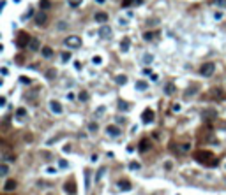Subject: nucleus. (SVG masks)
<instances>
[{"label": "nucleus", "mask_w": 226, "mask_h": 195, "mask_svg": "<svg viewBox=\"0 0 226 195\" xmlns=\"http://www.w3.org/2000/svg\"><path fill=\"white\" fill-rule=\"evenodd\" d=\"M194 158H196V162H200V164H203V165H217V160H216V156H214V153L212 151H207V149H198L196 153H194Z\"/></svg>", "instance_id": "1"}, {"label": "nucleus", "mask_w": 226, "mask_h": 195, "mask_svg": "<svg viewBox=\"0 0 226 195\" xmlns=\"http://www.w3.org/2000/svg\"><path fill=\"white\" fill-rule=\"evenodd\" d=\"M64 44H65L67 48H71V49H78L80 46H81V39H80L78 35H69V37H65Z\"/></svg>", "instance_id": "2"}, {"label": "nucleus", "mask_w": 226, "mask_h": 195, "mask_svg": "<svg viewBox=\"0 0 226 195\" xmlns=\"http://www.w3.org/2000/svg\"><path fill=\"white\" fill-rule=\"evenodd\" d=\"M214 70H216V65H214L212 62H205V63L200 65V74L205 76V77L212 76V74H214Z\"/></svg>", "instance_id": "3"}, {"label": "nucleus", "mask_w": 226, "mask_h": 195, "mask_svg": "<svg viewBox=\"0 0 226 195\" xmlns=\"http://www.w3.org/2000/svg\"><path fill=\"white\" fill-rule=\"evenodd\" d=\"M30 41H32V39H30V35H28L27 32H20L14 42H16V46H18V48H27Z\"/></svg>", "instance_id": "4"}, {"label": "nucleus", "mask_w": 226, "mask_h": 195, "mask_svg": "<svg viewBox=\"0 0 226 195\" xmlns=\"http://www.w3.org/2000/svg\"><path fill=\"white\" fill-rule=\"evenodd\" d=\"M49 109L51 112H55V114H62V104L58 102V100H49Z\"/></svg>", "instance_id": "5"}, {"label": "nucleus", "mask_w": 226, "mask_h": 195, "mask_svg": "<svg viewBox=\"0 0 226 195\" xmlns=\"http://www.w3.org/2000/svg\"><path fill=\"white\" fill-rule=\"evenodd\" d=\"M64 190H65V193L74 195V193H76V183L72 181V179H71V181H67L65 185H64Z\"/></svg>", "instance_id": "6"}, {"label": "nucleus", "mask_w": 226, "mask_h": 195, "mask_svg": "<svg viewBox=\"0 0 226 195\" xmlns=\"http://www.w3.org/2000/svg\"><path fill=\"white\" fill-rule=\"evenodd\" d=\"M99 35H101L103 39H110V35H111V28L108 27V25L101 27V28H99Z\"/></svg>", "instance_id": "7"}, {"label": "nucleus", "mask_w": 226, "mask_h": 195, "mask_svg": "<svg viewBox=\"0 0 226 195\" xmlns=\"http://www.w3.org/2000/svg\"><path fill=\"white\" fill-rule=\"evenodd\" d=\"M106 132H108L110 137H119V135H120V128H119V127H115V125H110L108 128H106Z\"/></svg>", "instance_id": "8"}, {"label": "nucleus", "mask_w": 226, "mask_h": 195, "mask_svg": "<svg viewBox=\"0 0 226 195\" xmlns=\"http://www.w3.org/2000/svg\"><path fill=\"white\" fill-rule=\"evenodd\" d=\"M35 23H37L39 27H44V25L48 23V18H46V14H44V13H39L37 16H35Z\"/></svg>", "instance_id": "9"}, {"label": "nucleus", "mask_w": 226, "mask_h": 195, "mask_svg": "<svg viewBox=\"0 0 226 195\" xmlns=\"http://www.w3.org/2000/svg\"><path fill=\"white\" fill-rule=\"evenodd\" d=\"M143 123H152V118H154V111L152 109H145V112H143Z\"/></svg>", "instance_id": "10"}, {"label": "nucleus", "mask_w": 226, "mask_h": 195, "mask_svg": "<svg viewBox=\"0 0 226 195\" xmlns=\"http://www.w3.org/2000/svg\"><path fill=\"white\" fill-rule=\"evenodd\" d=\"M16 186H18V185H16L14 179H7L6 185H4V190H6V192H13V190H16Z\"/></svg>", "instance_id": "11"}, {"label": "nucleus", "mask_w": 226, "mask_h": 195, "mask_svg": "<svg viewBox=\"0 0 226 195\" xmlns=\"http://www.w3.org/2000/svg\"><path fill=\"white\" fill-rule=\"evenodd\" d=\"M90 171L85 169V174H83V181H85V190H90Z\"/></svg>", "instance_id": "12"}, {"label": "nucleus", "mask_w": 226, "mask_h": 195, "mask_svg": "<svg viewBox=\"0 0 226 195\" xmlns=\"http://www.w3.org/2000/svg\"><path fill=\"white\" fill-rule=\"evenodd\" d=\"M138 149H140V151H147V149H150V141H148V139L140 141V144H138Z\"/></svg>", "instance_id": "13"}, {"label": "nucleus", "mask_w": 226, "mask_h": 195, "mask_svg": "<svg viewBox=\"0 0 226 195\" xmlns=\"http://www.w3.org/2000/svg\"><path fill=\"white\" fill-rule=\"evenodd\" d=\"M119 188L122 190V192H126V190H131V183L126 181V179H120V181H119Z\"/></svg>", "instance_id": "14"}, {"label": "nucleus", "mask_w": 226, "mask_h": 195, "mask_svg": "<svg viewBox=\"0 0 226 195\" xmlns=\"http://www.w3.org/2000/svg\"><path fill=\"white\" fill-rule=\"evenodd\" d=\"M94 18H95V21H97V23H104V21L108 20V14H106V13H95V16H94Z\"/></svg>", "instance_id": "15"}, {"label": "nucleus", "mask_w": 226, "mask_h": 195, "mask_svg": "<svg viewBox=\"0 0 226 195\" xmlns=\"http://www.w3.org/2000/svg\"><path fill=\"white\" fill-rule=\"evenodd\" d=\"M129 46H131V41H129L127 37H124V39H122V42H120V51H127V49H129Z\"/></svg>", "instance_id": "16"}, {"label": "nucleus", "mask_w": 226, "mask_h": 195, "mask_svg": "<svg viewBox=\"0 0 226 195\" xmlns=\"http://www.w3.org/2000/svg\"><path fill=\"white\" fill-rule=\"evenodd\" d=\"M147 88H148L147 81H136V90H138V91H145Z\"/></svg>", "instance_id": "17"}, {"label": "nucleus", "mask_w": 226, "mask_h": 195, "mask_svg": "<svg viewBox=\"0 0 226 195\" xmlns=\"http://www.w3.org/2000/svg\"><path fill=\"white\" fill-rule=\"evenodd\" d=\"M28 48L32 49V51H37V49H39V41H37V39H32L30 44H28Z\"/></svg>", "instance_id": "18"}, {"label": "nucleus", "mask_w": 226, "mask_h": 195, "mask_svg": "<svg viewBox=\"0 0 226 195\" xmlns=\"http://www.w3.org/2000/svg\"><path fill=\"white\" fill-rule=\"evenodd\" d=\"M115 83H117V84H126L127 83V77L122 76V74H120V76H115Z\"/></svg>", "instance_id": "19"}, {"label": "nucleus", "mask_w": 226, "mask_h": 195, "mask_svg": "<svg viewBox=\"0 0 226 195\" xmlns=\"http://www.w3.org/2000/svg\"><path fill=\"white\" fill-rule=\"evenodd\" d=\"M173 91H175V86H173V84H166V86H164V93H166V95H171V93H173Z\"/></svg>", "instance_id": "20"}, {"label": "nucleus", "mask_w": 226, "mask_h": 195, "mask_svg": "<svg viewBox=\"0 0 226 195\" xmlns=\"http://www.w3.org/2000/svg\"><path fill=\"white\" fill-rule=\"evenodd\" d=\"M51 55H53V49H51V48H42V56L49 58Z\"/></svg>", "instance_id": "21"}, {"label": "nucleus", "mask_w": 226, "mask_h": 195, "mask_svg": "<svg viewBox=\"0 0 226 195\" xmlns=\"http://www.w3.org/2000/svg\"><path fill=\"white\" fill-rule=\"evenodd\" d=\"M143 62L147 63V65H150V63L154 62V56H152V55H148V53H147V55H143Z\"/></svg>", "instance_id": "22"}, {"label": "nucleus", "mask_w": 226, "mask_h": 195, "mask_svg": "<svg viewBox=\"0 0 226 195\" xmlns=\"http://www.w3.org/2000/svg\"><path fill=\"white\" fill-rule=\"evenodd\" d=\"M55 76H56V70L55 69H49L48 72H46V77H48V79H53Z\"/></svg>", "instance_id": "23"}, {"label": "nucleus", "mask_w": 226, "mask_h": 195, "mask_svg": "<svg viewBox=\"0 0 226 195\" xmlns=\"http://www.w3.org/2000/svg\"><path fill=\"white\" fill-rule=\"evenodd\" d=\"M67 2H69L71 7H78V6H81V2H83V0H67Z\"/></svg>", "instance_id": "24"}, {"label": "nucleus", "mask_w": 226, "mask_h": 195, "mask_svg": "<svg viewBox=\"0 0 226 195\" xmlns=\"http://www.w3.org/2000/svg\"><path fill=\"white\" fill-rule=\"evenodd\" d=\"M51 4H49V0H41V9H49Z\"/></svg>", "instance_id": "25"}, {"label": "nucleus", "mask_w": 226, "mask_h": 195, "mask_svg": "<svg viewBox=\"0 0 226 195\" xmlns=\"http://www.w3.org/2000/svg\"><path fill=\"white\" fill-rule=\"evenodd\" d=\"M143 37H145V41H152V39L155 37V34H154V32H147Z\"/></svg>", "instance_id": "26"}, {"label": "nucleus", "mask_w": 226, "mask_h": 195, "mask_svg": "<svg viewBox=\"0 0 226 195\" xmlns=\"http://www.w3.org/2000/svg\"><path fill=\"white\" fill-rule=\"evenodd\" d=\"M119 109L120 111H127V109H129V104H126V102H119Z\"/></svg>", "instance_id": "27"}, {"label": "nucleus", "mask_w": 226, "mask_h": 195, "mask_svg": "<svg viewBox=\"0 0 226 195\" xmlns=\"http://www.w3.org/2000/svg\"><path fill=\"white\" fill-rule=\"evenodd\" d=\"M101 62H103L101 56H94V58H92V63H94V65H101Z\"/></svg>", "instance_id": "28"}, {"label": "nucleus", "mask_w": 226, "mask_h": 195, "mask_svg": "<svg viewBox=\"0 0 226 195\" xmlns=\"http://www.w3.org/2000/svg\"><path fill=\"white\" fill-rule=\"evenodd\" d=\"M7 171H9V169H7V165H6V164H2V165H0V174L6 176V174H7Z\"/></svg>", "instance_id": "29"}, {"label": "nucleus", "mask_w": 226, "mask_h": 195, "mask_svg": "<svg viewBox=\"0 0 226 195\" xmlns=\"http://www.w3.org/2000/svg\"><path fill=\"white\" fill-rule=\"evenodd\" d=\"M25 114H27V111H25V109H23V107H20V109H18V111H16V116H20V118H23V116H25Z\"/></svg>", "instance_id": "30"}, {"label": "nucleus", "mask_w": 226, "mask_h": 195, "mask_svg": "<svg viewBox=\"0 0 226 195\" xmlns=\"http://www.w3.org/2000/svg\"><path fill=\"white\" fill-rule=\"evenodd\" d=\"M129 169L136 171V169H140V164H138V162H131V164H129Z\"/></svg>", "instance_id": "31"}, {"label": "nucleus", "mask_w": 226, "mask_h": 195, "mask_svg": "<svg viewBox=\"0 0 226 195\" xmlns=\"http://www.w3.org/2000/svg\"><path fill=\"white\" fill-rule=\"evenodd\" d=\"M87 98H88V93H87V91H81V93H80V100H87Z\"/></svg>", "instance_id": "32"}, {"label": "nucleus", "mask_w": 226, "mask_h": 195, "mask_svg": "<svg viewBox=\"0 0 226 195\" xmlns=\"http://www.w3.org/2000/svg\"><path fill=\"white\" fill-rule=\"evenodd\" d=\"M219 7H226V0H214Z\"/></svg>", "instance_id": "33"}, {"label": "nucleus", "mask_w": 226, "mask_h": 195, "mask_svg": "<svg viewBox=\"0 0 226 195\" xmlns=\"http://www.w3.org/2000/svg\"><path fill=\"white\" fill-rule=\"evenodd\" d=\"M62 60H64V62H69L71 55H69V53H62Z\"/></svg>", "instance_id": "34"}, {"label": "nucleus", "mask_w": 226, "mask_h": 195, "mask_svg": "<svg viewBox=\"0 0 226 195\" xmlns=\"http://www.w3.org/2000/svg\"><path fill=\"white\" fill-rule=\"evenodd\" d=\"M32 14H34V11H32V9H30V7H28V11H27V13H25V16H23V18H25V20H27L28 16H32Z\"/></svg>", "instance_id": "35"}, {"label": "nucleus", "mask_w": 226, "mask_h": 195, "mask_svg": "<svg viewBox=\"0 0 226 195\" xmlns=\"http://www.w3.org/2000/svg\"><path fill=\"white\" fill-rule=\"evenodd\" d=\"M58 165H60L62 169H65V167H67V162H65V160H60V162H58Z\"/></svg>", "instance_id": "36"}, {"label": "nucleus", "mask_w": 226, "mask_h": 195, "mask_svg": "<svg viewBox=\"0 0 226 195\" xmlns=\"http://www.w3.org/2000/svg\"><path fill=\"white\" fill-rule=\"evenodd\" d=\"M150 79H152V81H159V76H157V74H150Z\"/></svg>", "instance_id": "37"}, {"label": "nucleus", "mask_w": 226, "mask_h": 195, "mask_svg": "<svg viewBox=\"0 0 226 195\" xmlns=\"http://www.w3.org/2000/svg\"><path fill=\"white\" fill-rule=\"evenodd\" d=\"M131 2H133V0H124V7H129L131 6Z\"/></svg>", "instance_id": "38"}, {"label": "nucleus", "mask_w": 226, "mask_h": 195, "mask_svg": "<svg viewBox=\"0 0 226 195\" xmlns=\"http://www.w3.org/2000/svg\"><path fill=\"white\" fill-rule=\"evenodd\" d=\"M88 128H90V130H95V128H97V125H95V123H90V125H88Z\"/></svg>", "instance_id": "39"}, {"label": "nucleus", "mask_w": 226, "mask_h": 195, "mask_svg": "<svg viewBox=\"0 0 226 195\" xmlns=\"http://www.w3.org/2000/svg\"><path fill=\"white\" fill-rule=\"evenodd\" d=\"M21 83H25V84H28V83H30V79H27V77H21Z\"/></svg>", "instance_id": "40"}, {"label": "nucleus", "mask_w": 226, "mask_h": 195, "mask_svg": "<svg viewBox=\"0 0 226 195\" xmlns=\"http://www.w3.org/2000/svg\"><path fill=\"white\" fill-rule=\"evenodd\" d=\"M46 172H49V174H53V172H55V169H53V167H48V169H46Z\"/></svg>", "instance_id": "41"}, {"label": "nucleus", "mask_w": 226, "mask_h": 195, "mask_svg": "<svg viewBox=\"0 0 226 195\" xmlns=\"http://www.w3.org/2000/svg\"><path fill=\"white\" fill-rule=\"evenodd\" d=\"M97 2H99V4H103V2H104V0H97Z\"/></svg>", "instance_id": "42"}]
</instances>
